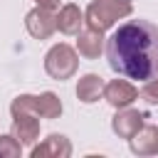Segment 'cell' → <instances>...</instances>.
<instances>
[{"label":"cell","instance_id":"obj_3","mask_svg":"<svg viewBox=\"0 0 158 158\" xmlns=\"http://www.w3.org/2000/svg\"><path fill=\"white\" fill-rule=\"evenodd\" d=\"M79 67V52L64 42L54 44L47 54H44V72L57 79V81H64V79H72L74 72Z\"/></svg>","mask_w":158,"mask_h":158},{"label":"cell","instance_id":"obj_6","mask_svg":"<svg viewBox=\"0 0 158 158\" xmlns=\"http://www.w3.org/2000/svg\"><path fill=\"white\" fill-rule=\"evenodd\" d=\"M104 99H106L114 109H123V106H131V104L138 99V89H136L128 79H111V81L104 86Z\"/></svg>","mask_w":158,"mask_h":158},{"label":"cell","instance_id":"obj_8","mask_svg":"<svg viewBox=\"0 0 158 158\" xmlns=\"http://www.w3.org/2000/svg\"><path fill=\"white\" fill-rule=\"evenodd\" d=\"M128 146L136 156H156L158 153V126L143 123L138 133L128 138Z\"/></svg>","mask_w":158,"mask_h":158},{"label":"cell","instance_id":"obj_10","mask_svg":"<svg viewBox=\"0 0 158 158\" xmlns=\"http://www.w3.org/2000/svg\"><path fill=\"white\" fill-rule=\"evenodd\" d=\"M84 22H86V20H84V12H81L79 5H74V2L62 5L59 12H57V30H59L62 35H79Z\"/></svg>","mask_w":158,"mask_h":158},{"label":"cell","instance_id":"obj_1","mask_svg":"<svg viewBox=\"0 0 158 158\" xmlns=\"http://www.w3.org/2000/svg\"><path fill=\"white\" fill-rule=\"evenodd\" d=\"M109 67L136 81H148L158 74V25L148 20H126L106 42Z\"/></svg>","mask_w":158,"mask_h":158},{"label":"cell","instance_id":"obj_12","mask_svg":"<svg viewBox=\"0 0 158 158\" xmlns=\"http://www.w3.org/2000/svg\"><path fill=\"white\" fill-rule=\"evenodd\" d=\"M104 79L99 74H84L79 81H77V99L81 104H94L104 96Z\"/></svg>","mask_w":158,"mask_h":158},{"label":"cell","instance_id":"obj_15","mask_svg":"<svg viewBox=\"0 0 158 158\" xmlns=\"http://www.w3.org/2000/svg\"><path fill=\"white\" fill-rule=\"evenodd\" d=\"M22 153V143L10 133V136H0V158H17Z\"/></svg>","mask_w":158,"mask_h":158},{"label":"cell","instance_id":"obj_14","mask_svg":"<svg viewBox=\"0 0 158 158\" xmlns=\"http://www.w3.org/2000/svg\"><path fill=\"white\" fill-rule=\"evenodd\" d=\"M10 114L20 116V114H35L37 116V96L35 94H20L12 99L10 104Z\"/></svg>","mask_w":158,"mask_h":158},{"label":"cell","instance_id":"obj_17","mask_svg":"<svg viewBox=\"0 0 158 158\" xmlns=\"http://www.w3.org/2000/svg\"><path fill=\"white\" fill-rule=\"evenodd\" d=\"M37 2V7H44V10H59V0H35Z\"/></svg>","mask_w":158,"mask_h":158},{"label":"cell","instance_id":"obj_4","mask_svg":"<svg viewBox=\"0 0 158 158\" xmlns=\"http://www.w3.org/2000/svg\"><path fill=\"white\" fill-rule=\"evenodd\" d=\"M25 27L35 40H47L57 30V15L44 7H35L25 15Z\"/></svg>","mask_w":158,"mask_h":158},{"label":"cell","instance_id":"obj_13","mask_svg":"<svg viewBox=\"0 0 158 158\" xmlns=\"http://www.w3.org/2000/svg\"><path fill=\"white\" fill-rule=\"evenodd\" d=\"M62 114V101L54 91H42L37 96V116L42 118H59Z\"/></svg>","mask_w":158,"mask_h":158},{"label":"cell","instance_id":"obj_7","mask_svg":"<svg viewBox=\"0 0 158 158\" xmlns=\"http://www.w3.org/2000/svg\"><path fill=\"white\" fill-rule=\"evenodd\" d=\"M32 158H69L72 156V143L62 133H49L40 146L32 148Z\"/></svg>","mask_w":158,"mask_h":158},{"label":"cell","instance_id":"obj_16","mask_svg":"<svg viewBox=\"0 0 158 158\" xmlns=\"http://www.w3.org/2000/svg\"><path fill=\"white\" fill-rule=\"evenodd\" d=\"M141 99L148 101V104H158V74L143 84V89H141Z\"/></svg>","mask_w":158,"mask_h":158},{"label":"cell","instance_id":"obj_2","mask_svg":"<svg viewBox=\"0 0 158 158\" xmlns=\"http://www.w3.org/2000/svg\"><path fill=\"white\" fill-rule=\"evenodd\" d=\"M133 12V2L131 0H94L86 12H84V20L89 27L99 30V32H106L109 27H114L118 20L128 17Z\"/></svg>","mask_w":158,"mask_h":158},{"label":"cell","instance_id":"obj_11","mask_svg":"<svg viewBox=\"0 0 158 158\" xmlns=\"http://www.w3.org/2000/svg\"><path fill=\"white\" fill-rule=\"evenodd\" d=\"M104 49V32L94 30V27H86L79 32V40H77V52L84 57V59H96Z\"/></svg>","mask_w":158,"mask_h":158},{"label":"cell","instance_id":"obj_5","mask_svg":"<svg viewBox=\"0 0 158 158\" xmlns=\"http://www.w3.org/2000/svg\"><path fill=\"white\" fill-rule=\"evenodd\" d=\"M143 123H146V114L138 111V109H128V106L118 109V111L114 114V118H111L114 133H116L118 138H126V141H128L131 136H136Z\"/></svg>","mask_w":158,"mask_h":158},{"label":"cell","instance_id":"obj_9","mask_svg":"<svg viewBox=\"0 0 158 158\" xmlns=\"http://www.w3.org/2000/svg\"><path fill=\"white\" fill-rule=\"evenodd\" d=\"M12 136L22 146H32L40 136V116H35V114L12 116Z\"/></svg>","mask_w":158,"mask_h":158}]
</instances>
